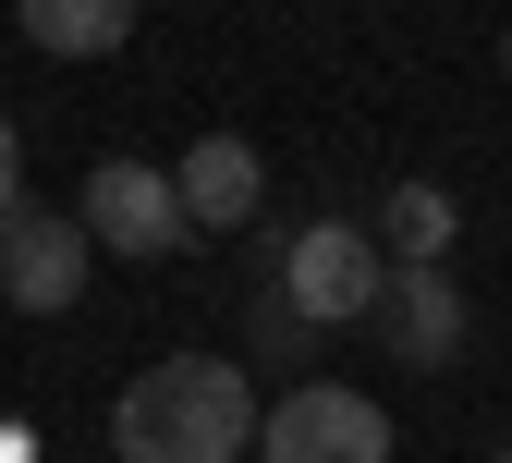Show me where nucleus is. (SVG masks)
<instances>
[{
  "mask_svg": "<svg viewBox=\"0 0 512 463\" xmlns=\"http://www.w3.org/2000/svg\"><path fill=\"white\" fill-rule=\"evenodd\" d=\"M13 25L49 61H110L122 37H135V0H13Z\"/></svg>",
  "mask_w": 512,
  "mask_h": 463,
  "instance_id": "8",
  "label": "nucleus"
},
{
  "mask_svg": "<svg viewBox=\"0 0 512 463\" xmlns=\"http://www.w3.org/2000/svg\"><path fill=\"white\" fill-rule=\"evenodd\" d=\"M25 208V135H13V110H0V220Z\"/></svg>",
  "mask_w": 512,
  "mask_h": 463,
  "instance_id": "11",
  "label": "nucleus"
},
{
  "mask_svg": "<svg viewBox=\"0 0 512 463\" xmlns=\"http://www.w3.org/2000/svg\"><path fill=\"white\" fill-rule=\"evenodd\" d=\"M86 220H61V208H37V195H25V208L13 220H0V293H13L25 317H74L86 305Z\"/></svg>",
  "mask_w": 512,
  "mask_h": 463,
  "instance_id": "5",
  "label": "nucleus"
},
{
  "mask_svg": "<svg viewBox=\"0 0 512 463\" xmlns=\"http://www.w3.org/2000/svg\"><path fill=\"white\" fill-rule=\"evenodd\" d=\"M269 281L293 293L305 329H354L378 305V281H391V256H378V232H354V220H293V256Z\"/></svg>",
  "mask_w": 512,
  "mask_h": 463,
  "instance_id": "3",
  "label": "nucleus"
},
{
  "mask_svg": "<svg viewBox=\"0 0 512 463\" xmlns=\"http://www.w3.org/2000/svg\"><path fill=\"white\" fill-rule=\"evenodd\" d=\"M488 463H512V451H488Z\"/></svg>",
  "mask_w": 512,
  "mask_h": 463,
  "instance_id": "13",
  "label": "nucleus"
},
{
  "mask_svg": "<svg viewBox=\"0 0 512 463\" xmlns=\"http://www.w3.org/2000/svg\"><path fill=\"white\" fill-rule=\"evenodd\" d=\"M256 463H391V415L354 378H293L256 415Z\"/></svg>",
  "mask_w": 512,
  "mask_h": 463,
  "instance_id": "2",
  "label": "nucleus"
},
{
  "mask_svg": "<svg viewBox=\"0 0 512 463\" xmlns=\"http://www.w3.org/2000/svg\"><path fill=\"white\" fill-rule=\"evenodd\" d=\"M171 195L196 232H256V195H269V159H256L244 135H196L171 159Z\"/></svg>",
  "mask_w": 512,
  "mask_h": 463,
  "instance_id": "7",
  "label": "nucleus"
},
{
  "mask_svg": "<svg viewBox=\"0 0 512 463\" xmlns=\"http://www.w3.org/2000/svg\"><path fill=\"white\" fill-rule=\"evenodd\" d=\"M74 220H86V244H98V256H135V269H159L171 244H196V220H183V195H171V171H159V159H98Z\"/></svg>",
  "mask_w": 512,
  "mask_h": 463,
  "instance_id": "4",
  "label": "nucleus"
},
{
  "mask_svg": "<svg viewBox=\"0 0 512 463\" xmlns=\"http://www.w3.org/2000/svg\"><path fill=\"white\" fill-rule=\"evenodd\" d=\"M378 342H391V366H452L464 354V281H452V256H439V269H391V281H378Z\"/></svg>",
  "mask_w": 512,
  "mask_h": 463,
  "instance_id": "6",
  "label": "nucleus"
},
{
  "mask_svg": "<svg viewBox=\"0 0 512 463\" xmlns=\"http://www.w3.org/2000/svg\"><path fill=\"white\" fill-rule=\"evenodd\" d=\"M256 451V378L220 354H159L110 403V463H244Z\"/></svg>",
  "mask_w": 512,
  "mask_h": 463,
  "instance_id": "1",
  "label": "nucleus"
},
{
  "mask_svg": "<svg viewBox=\"0 0 512 463\" xmlns=\"http://www.w3.org/2000/svg\"><path fill=\"white\" fill-rule=\"evenodd\" d=\"M452 232H464V208L439 183H391V195H378V256H391V269H439Z\"/></svg>",
  "mask_w": 512,
  "mask_h": 463,
  "instance_id": "9",
  "label": "nucleus"
},
{
  "mask_svg": "<svg viewBox=\"0 0 512 463\" xmlns=\"http://www.w3.org/2000/svg\"><path fill=\"white\" fill-rule=\"evenodd\" d=\"M500 74H512V37H500Z\"/></svg>",
  "mask_w": 512,
  "mask_h": 463,
  "instance_id": "12",
  "label": "nucleus"
},
{
  "mask_svg": "<svg viewBox=\"0 0 512 463\" xmlns=\"http://www.w3.org/2000/svg\"><path fill=\"white\" fill-rule=\"evenodd\" d=\"M244 317H256V354H305V342H317V329L293 317V293H281V281H256V305H244Z\"/></svg>",
  "mask_w": 512,
  "mask_h": 463,
  "instance_id": "10",
  "label": "nucleus"
}]
</instances>
